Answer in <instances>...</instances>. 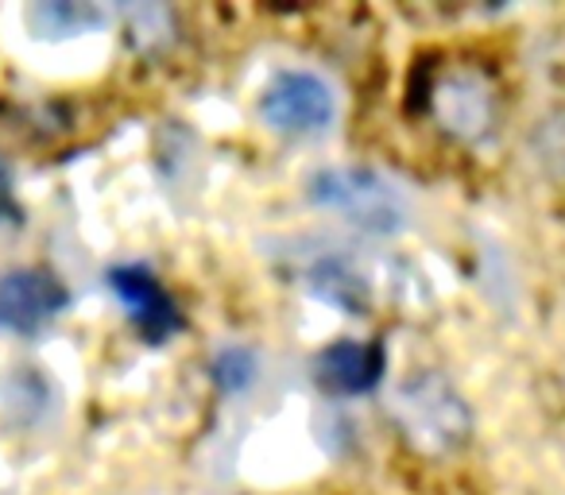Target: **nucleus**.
<instances>
[{
    "mask_svg": "<svg viewBox=\"0 0 565 495\" xmlns=\"http://www.w3.org/2000/svg\"><path fill=\"white\" fill-rule=\"evenodd\" d=\"M315 379L330 395H369L384 379V348L364 341H338L315 364Z\"/></svg>",
    "mask_w": 565,
    "mask_h": 495,
    "instance_id": "obj_7",
    "label": "nucleus"
},
{
    "mask_svg": "<svg viewBox=\"0 0 565 495\" xmlns=\"http://www.w3.org/2000/svg\"><path fill=\"white\" fill-rule=\"evenodd\" d=\"M97 12L82 9V4H47V9H35V20H51L43 32H55V28H63V35H74L86 28V20H94Z\"/></svg>",
    "mask_w": 565,
    "mask_h": 495,
    "instance_id": "obj_8",
    "label": "nucleus"
},
{
    "mask_svg": "<svg viewBox=\"0 0 565 495\" xmlns=\"http://www.w3.org/2000/svg\"><path fill=\"white\" fill-rule=\"evenodd\" d=\"M434 112L446 132L461 136V140H480L495 120V94L480 74L457 71L434 89Z\"/></svg>",
    "mask_w": 565,
    "mask_h": 495,
    "instance_id": "obj_5",
    "label": "nucleus"
},
{
    "mask_svg": "<svg viewBox=\"0 0 565 495\" xmlns=\"http://www.w3.org/2000/svg\"><path fill=\"white\" fill-rule=\"evenodd\" d=\"M217 379L225 387H244L252 379V361L244 353H225L217 361Z\"/></svg>",
    "mask_w": 565,
    "mask_h": 495,
    "instance_id": "obj_9",
    "label": "nucleus"
},
{
    "mask_svg": "<svg viewBox=\"0 0 565 495\" xmlns=\"http://www.w3.org/2000/svg\"><path fill=\"white\" fill-rule=\"evenodd\" d=\"M63 279L43 268H17L0 279V330L4 333H35L55 322L66 310Z\"/></svg>",
    "mask_w": 565,
    "mask_h": 495,
    "instance_id": "obj_4",
    "label": "nucleus"
},
{
    "mask_svg": "<svg viewBox=\"0 0 565 495\" xmlns=\"http://www.w3.org/2000/svg\"><path fill=\"white\" fill-rule=\"evenodd\" d=\"M392 415L399 430L426 453H449L469 438V407L434 372H418L395 391Z\"/></svg>",
    "mask_w": 565,
    "mask_h": 495,
    "instance_id": "obj_1",
    "label": "nucleus"
},
{
    "mask_svg": "<svg viewBox=\"0 0 565 495\" xmlns=\"http://www.w3.org/2000/svg\"><path fill=\"white\" fill-rule=\"evenodd\" d=\"M259 117L282 136H322L338 117V94L315 71H282L267 82Z\"/></svg>",
    "mask_w": 565,
    "mask_h": 495,
    "instance_id": "obj_3",
    "label": "nucleus"
},
{
    "mask_svg": "<svg viewBox=\"0 0 565 495\" xmlns=\"http://www.w3.org/2000/svg\"><path fill=\"white\" fill-rule=\"evenodd\" d=\"M310 197L326 213H338L361 233H395L403 228V197L387 179L364 166H333L310 182Z\"/></svg>",
    "mask_w": 565,
    "mask_h": 495,
    "instance_id": "obj_2",
    "label": "nucleus"
},
{
    "mask_svg": "<svg viewBox=\"0 0 565 495\" xmlns=\"http://www.w3.org/2000/svg\"><path fill=\"white\" fill-rule=\"evenodd\" d=\"M109 287L128 306V318H132L136 330H140L151 345H159V341H167L171 333H179V325H182L179 310H174L171 294L159 287V279L151 276V271L117 268V271H109Z\"/></svg>",
    "mask_w": 565,
    "mask_h": 495,
    "instance_id": "obj_6",
    "label": "nucleus"
},
{
    "mask_svg": "<svg viewBox=\"0 0 565 495\" xmlns=\"http://www.w3.org/2000/svg\"><path fill=\"white\" fill-rule=\"evenodd\" d=\"M17 220H20L17 186H12V171H9V163L0 159V225H17Z\"/></svg>",
    "mask_w": 565,
    "mask_h": 495,
    "instance_id": "obj_10",
    "label": "nucleus"
}]
</instances>
